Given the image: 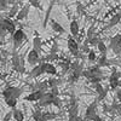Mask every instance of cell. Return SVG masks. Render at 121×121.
I'll return each mask as SVG.
<instances>
[{"mask_svg":"<svg viewBox=\"0 0 121 121\" xmlns=\"http://www.w3.org/2000/svg\"><path fill=\"white\" fill-rule=\"evenodd\" d=\"M23 93V90L21 87H16V86H7L4 91H3V97L4 99H7V98H15V99H18L19 97L22 96Z\"/></svg>","mask_w":121,"mask_h":121,"instance_id":"1","label":"cell"},{"mask_svg":"<svg viewBox=\"0 0 121 121\" xmlns=\"http://www.w3.org/2000/svg\"><path fill=\"white\" fill-rule=\"evenodd\" d=\"M27 40V35H26V33L23 32V29L22 28H19V29H17L16 32H15V34L12 35V41H13V50H16L17 51V48L21 46L24 41Z\"/></svg>","mask_w":121,"mask_h":121,"instance_id":"2","label":"cell"},{"mask_svg":"<svg viewBox=\"0 0 121 121\" xmlns=\"http://www.w3.org/2000/svg\"><path fill=\"white\" fill-rule=\"evenodd\" d=\"M67 44H68V50H69V52H70L72 56H74L76 58H79L80 56H81V53H80V45L78 43V40H75L73 36L69 35Z\"/></svg>","mask_w":121,"mask_h":121,"instance_id":"3","label":"cell"},{"mask_svg":"<svg viewBox=\"0 0 121 121\" xmlns=\"http://www.w3.org/2000/svg\"><path fill=\"white\" fill-rule=\"evenodd\" d=\"M97 112H98V102H97V99H95L92 103H91L87 108H86V112H85V116H84V119H85V121H91L96 115H98L97 114Z\"/></svg>","mask_w":121,"mask_h":121,"instance_id":"4","label":"cell"},{"mask_svg":"<svg viewBox=\"0 0 121 121\" xmlns=\"http://www.w3.org/2000/svg\"><path fill=\"white\" fill-rule=\"evenodd\" d=\"M120 43H121V33L114 35L112 39L109 40V46H108V50L110 48L112 51L117 55V50H119V46H120Z\"/></svg>","mask_w":121,"mask_h":121,"instance_id":"5","label":"cell"},{"mask_svg":"<svg viewBox=\"0 0 121 121\" xmlns=\"http://www.w3.org/2000/svg\"><path fill=\"white\" fill-rule=\"evenodd\" d=\"M27 62L30 64V65H38L40 63V53H38L35 50H30V51H28V55H27Z\"/></svg>","mask_w":121,"mask_h":121,"instance_id":"6","label":"cell"},{"mask_svg":"<svg viewBox=\"0 0 121 121\" xmlns=\"http://www.w3.org/2000/svg\"><path fill=\"white\" fill-rule=\"evenodd\" d=\"M53 96L51 95V92H46L44 96H43V98L38 102V108L40 109V108H45V107H48V105H52V102H53Z\"/></svg>","mask_w":121,"mask_h":121,"instance_id":"7","label":"cell"},{"mask_svg":"<svg viewBox=\"0 0 121 121\" xmlns=\"http://www.w3.org/2000/svg\"><path fill=\"white\" fill-rule=\"evenodd\" d=\"M119 78H117V69L116 68H113L112 70V74H110L109 79H108V82H109V86L112 90L116 91L117 87H119Z\"/></svg>","mask_w":121,"mask_h":121,"instance_id":"8","label":"cell"},{"mask_svg":"<svg viewBox=\"0 0 121 121\" xmlns=\"http://www.w3.org/2000/svg\"><path fill=\"white\" fill-rule=\"evenodd\" d=\"M1 21H3V24H4V28L6 29V32H7L9 34L13 35L15 32L17 30V28H16V23L12 21V19H10V18H7V17H4Z\"/></svg>","mask_w":121,"mask_h":121,"instance_id":"9","label":"cell"},{"mask_svg":"<svg viewBox=\"0 0 121 121\" xmlns=\"http://www.w3.org/2000/svg\"><path fill=\"white\" fill-rule=\"evenodd\" d=\"M45 93H46V92H43V91H33L32 93L27 95L23 99L27 100V102H39V100L43 98V96H44Z\"/></svg>","mask_w":121,"mask_h":121,"instance_id":"10","label":"cell"},{"mask_svg":"<svg viewBox=\"0 0 121 121\" xmlns=\"http://www.w3.org/2000/svg\"><path fill=\"white\" fill-rule=\"evenodd\" d=\"M43 74H45L44 63H39L38 65L32 68V70H30V73H29V76L30 78H39V76H41Z\"/></svg>","mask_w":121,"mask_h":121,"instance_id":"11","label":"cell"},{"mask_svg":"<svg viewBox=\"0 0 121 121\" xmlns=\"http://www.w3.org/2000/svg\"><path fill=\"white\" fill-rule=\"evenodd\" d=\"M120 21H121V10L119 12H116L112 18L109 19V22L107 23V26L103 28L104 30H107V29H110V28H113V27H115L116 24H119L120 23Z\"/></svg>","mask_w":121,"mask_h":121,"instance_id":"12","label":"cell"},{"mask_svg":"<svg viewBox=\"0 0 121 121\" xmlns=\"http://www.w3.org/2000/svg\"><path fill=\"white\" fill-rule=\"evenodd\" d=\"M11 64H12L13 70H16V72L18 73L19 67H21V57H19V55L17 53L16 50H13L12 55H11Z\"/></svg>","mask_w":121,"mask_h":121,"instance_id":"13","label":"cell"},{"mask_svg":"<svg viewBox=\"0 0 121 121\" xmlns=\"http://www.w3.org/2000/svg\"><path fill=\"white\" fill-rule=\"evenodd\" d=\"M29 9H30V4H26L21 7V10H19L18 15L16 16V19L19 22V21H23V19H26L28 17V13H29Z\"/></svg>","mask_w":121,"mask_h":121,"instance_id":"14","label":"cell"},{"mask_svg":"<svg viewBox=\"0 0 121 121\" xmlns=\"http://www.w3.org/2000/svg\"><path fill=\"white\" fill-rule=\"evenodd\" d=\"M22 3H18V1H16V4L15 5H12V6H10V9H9V11H7V18H10V19H12L13 17H16L17 15H18V12H19V5H21Z\"/></svg>","mask_w":121,"mask_h":121,"instance_id":"15","label":"cell"},{"mask_svg":"<svg viewBox=\"0 0 121 121\" xmlns=\"http://www.w3.org/2000/svg\"><path fill=\"white\" fill-rule=\"evenodd\" d=\"M70 34H72V36L75 39L78 35H79V30H80V26L76 21V18H73L72 22H70Z\"/></svg>","mask_w":121,"mask_h":121,"instance_id":"16","label":"cell"},{"mask_svg":"<svg viewBox=\"0 0 121 121\" xmlns=\"http://www.w3.org/2000/svg\"><path fill=\"white\" fill-rule=\"evenodd\" d=\"M50 26H51V29L53 30V32H56L58 34H65V29L63 28V26L59 24L57 21H55V19H51V21H50Z\"/></svg>","mask_w":121,"mask_h":121,"instance_id":"17","label":"cell"},{"mask_svg":"<svg viewBox=\"0 0 121 121\" xmlns=\"http://www.w3.org/2000/svg\"><path fill=\"white\" fill-rule=\"evenodd\" d=\"M55 4H56L55 1H51V3L48 4V7H47V10H46V15H45V18H44V22H43V28H44V29L47 27V23L50 22V15H51V12H52Z\"/></svg>","mask_w":121,"mask_h":121,"instance_id":"18","label":"cell"},{"mask_svg":"<svg viewBox=\"0 0 121 121\" xmlns=\"http://www.w3.org/2000/svg\"><path fill=\"white\" fill-rule=\"evenodd\" d=\"M41 47H43L41 38H40V36L38 35V33L35 32V38L33 39V50H35L38 53H40V52H41V50H43Z\"/></svg>","mask_w":121,"mask_h":121,"instance_id":"19","label":"cell"},{"mask_svg":"<svg viewBox=\"0 0 121 121\" xmlns=\"http://www.w3.org/2000/svg\"><path fill=\"white\" fill-rule=\"evenodd\" d=\"M44 70H45V74H48V75L57 74V68L52 63H44Z\"/></svg>","mask_w":121,"mask_h":121,"instance_id":"20","label":"cell"},{"mask_svg":"<svg viewBox=\"0 0 121 121\" xmlns=\"http://www.w3.org/2000/svg\"><path fill=\"white\" fill-rule=\"evenodd\" d=\"M90 70V73L92 74V76H98V78H103V72H102V69H100L97 64L93 65V67H90L88 68Z\"/></svg>","mask_w":121,"mask_h":121,"instance_id":"21","label":"cell"},{"mask_svg":"<svg viewBox=\"0 0 121 121\" xmlns=\"http://www.w3.org/2000/svg\"><path fill=\"white\" fill-rule=\"evenodd\" d=\"M47 88H48L47 81H41V82H38V84L33 85V90L34 91H43V92H46Z\"/></svg>","mask_w":121,"mask_h":121,"instance_id":"22","label":"cell"},{"mask_svg":"<svg viewBox=\"0 0 121 121\" xmlns=\"http://www.w3.org/2000/svg\"><path fill=\"white\" fill-rule=\"evenodd\" d=\"M97 65L99 68L103 67H109V58L107 56H99V58L97 59Z\"/></svg>","mask_w":121,"mask_h":121,"instance_id":"23","label":"cell"},{"mask_svg":"<svg viewBox=\"0 0 121 121\" xmlns=\"http://www.w3.org/2000/svg\"><path fill=\"white\" fill-rule=\"evenodd\" d=\"M97 48H98V51H99L100 56H107V52H108V46L105 45V43L103 41V40H100V41L98 43Z\"/></svg>","mask_w":121,"mask_h":121,"instance_id":"24","label":"cell"},{"mask_svg":"<svg viewBox=\"0 0 121 121\" xmlns=\"http://www.w3.org/2000/svg\"><path fill=\"white\" fill-rule=\"evenodd\" d=\"M13 119L16 121H24V114L21 109H13Z\"/></svg>","mask_w":121,"mask_h":121,"instance_id":"25","label":"cell"},{"mask_svg":"<svg viewBox=\"0 0 121 121\" xmlns=\"http://www.w3.org/2000/svg\"><path fill=\"white\" fill-rule=\"evenodd\" d=\"M47 84H48V87H50V88L58 87L59 84H62V80H60V79H56V78H48Z\"/></svg>","mask_w":121,"mask_h":121,"instance_id":"26","label":"cell"},{"mask_svg":"<svg viewBox=\"0 0 121 121\" xmlns=\"http://www.w3.org/2000/svg\"><path fill=\"white\" fill-rule=\"evenodd\" d=\"M68 116H69V119H73V117L79 116V105L70 107L69 110H68Z\"/></svg>","mask_w":121,"mask_h":121,"instance_id":"27","label":"cell"},{"mask_svg":"<svg viewBox=\"0 0 121 121\" xmlns=\"http://www.w3.org/2000/svg\"><path fill=\"white\" fill-rule=\"evenodd\" d=\"M96 36V27H95V23H92L90 27H88V29H87V40H91V39H93Z\"/></svg>","mask_w":121,"mask_h":121,"instance_id":"28","label":"cell"},{"mask_svg":"<svg viewBox=\"0 0 121 121\" xmlns=\"http://www.w3.org/2000/svg\"><path fill=\"white\" fill-rule=\"evenodd\" d=\"M76 13L80 15V16H86V15H87L86 9H85V6H84L81 3H78V4H76Z\"/></svg>","mask_w":121,"mask_h":121,"instance_id":"29","label":"cell"},{"mask_svg":"<svg viewBox=\"0 0 121 121\" xmlns=\"http://www.w3.org/2000/svg\"><path fill=\"white\" fill-rule=\"evenodd\" d=\"M43 115H44V113L41 112V109H39V108L36 110H34L33 114H32L33 120H35V121H40V120H41V117H43Z\"/></svg>","mask_w":121,"mask_h":121,"instance_id":"30","label":"cell"},{"mask_svg":"<svg viewBox=\"0 0 121 121\" xmlns=\"http://www.w3.org/2000/svg\"><path fill=\"white\" fill-rule=\"evenodd\" d=\"M5 103H6L7 107H10L13 110V109H16V105H17V99H15V98H7V99H5Z\"/></svg>","mask_w":121,"mask_h":121,"instance_id":"31","label":"cell"},{"mask_svg":"<svg viewBox=\"0 0 121 121\" xmlns=\"http://www.w3.org/2000/svg\"><path fill=\"white\" fill-rule=\"evenodd\" d=\"M76 105H79V99L74 93H72L70 95V99H69V108L70 107H76Z\"/></svg>","mask_w":121,"mask_h":121,"instance_id":"32","label":"cell"},{"mask_svg":"<svg viewBox=\"0 0 121 121\" xmlns=\"http://www.w3.org/2000/svg\"><path fill=\"white\" fill-rule=\"evenodd\" d=\"M59 115H60V113H50V112L44 113V117H45L47 121H50V120H53V119L58 117Z\"/></svg>","mask_w":121,"mask_h":121,"instance_id":"33","label":"cell"},{"mask_svg":"<svg viewBox=\"0 0 121 121\" xmlns=\"http://www.w3.org/2000/svg\"><path fill=\"white\" fill-rule=\"evenodd\" d=\"M87 59L90 60V62H96V60L98 59L96 52H95V50H91V51L87 53Z\"/></svg>","mask_w":121,"mask_h":121,"instance_id":"34","label":"cell"},{"mask_svg":"<svg viewBox=\"0 0 121 121\" xmlns=\"http://www.w3.org/2000/svg\"><path fill=\"white\" fill-rule=\"evenodd\" d=\"M52 105L57 107L58 109H60V108H62V99H60V97H55V98H53Z\"/></svg>","mask_w":121,"mask_h":121,"instance_id":"35","label":"cell"},{"mask_svg":"<svg viewBox=\"0 0 121 121\" xmlns=\"http://www.w3.org/2000/svg\"><path fill=\"white\" fill-rule=\"evenodd\" d=\"M6 10H9L7 0H0V12H1V11H6Z\"/></svg>","mask_w":121,"mask_h":121,"instance_id":"36","label":"cell"},{"mask_svg":"<svg viewBox=\"0 0 121 121\" xmlns=\"http://www.w3.org/2000/svg\"><path fill=\"white\" fill-rule=\"evenodd\" d=\"M93 87H95V91L97 92V95H100L105 90V87H103L102 84H96V85H93Z\"/></svg>","mask_w":121,"mask_h":121,"instance_id":"37","label":"cell"},{"mask_svg":"<svg viewBox=\"0 0 121 121\" xmlns=\"http://www.w3.org/2000/svg\"><path fill=\"white\" fill-rule=\"evenodd\" d=\"M58 52V43L57 41H53L52 46H51V51H50V53H57Z\"/></svg>","mask_w":121,"mask_h":121,"instance_id":"38","label":"cell"},{"mask_svg":"<svg viewBox=\"0 0 121 121\" xmlns=\"http://www.w3.org/2000/svg\"><path fill=\"white\" fill-rule=\"evenodd\" d=\"M50 92H51V95L53 97H59V88L58 87H52Z\"/></svg>","mask_w":121,"mask_h":121,"instance_id":"39","label":"cell"},{"mask_svg":"<svg viewBox=\"0 0 121 121\" xmlns=\"http://www.w3.org/2000/svg\"><path fill=\"white\" fill-rule=\"evenodd\" d=\"M11 117H13V112H12V110H10L9 113H6V114H5V116H4L3 121H10V119H11Z\"/></svg>","mask_w":121,"mask_h":121,"instance_id":"40","label":"cell"},{"mask_svg":"<svg viewBox=\"0 0 121 121\" xmlns=\"http://www.w3.org/2000/svg\"><path fill=\"white\" fill-rule=\"evenodd\" d=\"M115 99L117 100L119 103H121V88H117L115 91Z\"/></svg>","mask_w":121,"mask_h":121,"instance_id":"41","label":"cell"},{"mask_svg":"<svg viewBox=\"0 0 121 121\" xmlns=\"http://www.w3.org/2000/svg\"><path fill=\"white\" fill-rule=\"evenodd\" d=\"M29 4H30V6H34V7H36V9H41V7H43L41 4H40L39 1H34V0L29 1Z\"/></svg>","mask_w":121,"mask_h":121,"instance_id":"42","label":"cell"},{"mask_svg":"<svg viewBox=\"0 0 121 121\" xmlns=\"http://www.w3.org/2000/svg\"><path fill=\"white\" fill-rule=\"evenodd\" d=\"M68 121H85V119L82 116H76V117H73V119H69Z\"/></svg>","mask_w":121,"mask_h":121,"instance_id":"43","label":"cell"},{"mask_svg":"<svg viewBox=\"0 0 121 121\" xmlns=\"http://www.w3.org/2000/svg\"><path fill=\"white\" fill-rule=\"evenodd\" d=\"M91 121H103V119L100 117L99 115H96V116H95V117H93L92 120H91Z\"/></svg>","mask_w":121,"mask_h":121,"instance_id":"44","label":"cell"},{"mask_svg":"<svg viewBox=\"0 0 121 121\" xmlns=\"http://www.w3.org/2000/svg\"><path fill=\"white\" fill-rule=\"evenodd\" d=\"M117 55H121V43H120V46H119V50H117Z\"/></svg>","mask_w":121,"mask_h":121,"instance_id":"45","label":"cell"},{"mask_svg":"<svg viewBox=\"0 0 121 121\" xmlns=\"http://www.w3.org/2000/svg\"><path fill=\"white\" fill-rule=\"evenodd\" d=\"M119 87H120V88H121V79H120V80H119Z\"/></svg>","mask_w":121,"mask_h":121,"instance_id":"46","label":"cell"},{"mask_svg":"<svg viewBox=\"0 0 121 121\" xmlns=\"http://www.w3.org/2000/svg\"><path fill=\"white\" fill-rule=\"evenodd\" d=\"M1 18H4V16H3V12H0V19Z\"/></svg>","mask_w":121,"mask_h":121,"instance_id":"47","label":"cell"},{"mask_svg":"<svg viewBox=\"0 0 121 121\" xmlns=\"http://www.w3.org/2000/svg\"><path fill=\"white\" fill-rule=\"evenodd\" d=\"M3 60V56H1V53H0V62Z\"/></svg>","mask_w":121,"mask_h":121,"instance_id":"48","label":"cell"},{"mask_svg":"<svg viewBox=\"0 0 121 121\" xmlns=\"http://www.w3.org/2000/svg\"><path fill=\"white\" fill-rule=\"evenodd\" d=\"M120 116H121V112H120Z\"/></svg>","mask_w":121,"mask_h":121,"instance_id":"49","label":"cell"},{"mask_svg":"<svg viewBox=\"0 0 121 121\" xmlns=\"http://www.w3.org/2000/svg\"><path fill=\"white\" fill-rule=\"evenodd\" d=\"M1 121H3V120H1Z\"/></svg>","mask_w":121,"mask_h":121,"instance_id":"50","label":"cell"}]
</instances>
